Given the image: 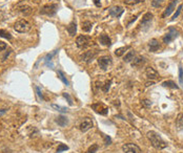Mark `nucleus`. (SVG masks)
Listing matches in <instances>:
<instances>
[{
  "instance_id": "obj_2",
  "label": "nucleus",
  "mask_w": 183,
  "mask_h": 153,
  "mask_svg": "<svg viewBox=\"0 0 183 153\" xmlns=\"http://www.w3.org/2000/svg\"><path fill=\"white\" fill-rule=\"evenodd\" d=\"M31 27H32L31 23L27 20H25V19H19L14 24V29L17 33H20V34L27 33V32L31 29Z\"/></svg>"
},
{
  "instance_id": "obj_32",
  "label": "nucleus",
  "mask_w": 183,
  "mask_h": 153,
  "mask_svg": "<svg viewBox=\"0 0 183 153\" xmlns=\"http://www.w3.org/2000/svg\"><path fill=\"white\" fill-rule=\"evenodd\" d=\"M163 1H164V0H153L152 6H154V8H160V6L162 5Z\"/></svg>"
},
{
  "instance_id": "obj_5",
  "label": "nucleus",
  "mask_w": 183,
  "mask_h": 153,
  "mask_svg": "<svg viewBox=\"0 0 183 153\" xmlns=\"http://www.w3.org/2000/svg\"><path fill=\"white\" fill-rule=\"evenodd\" d=\"M178 36H179V32H178L175 27H169V33L163 37V42L167 44V43H169V42L173 41L174 39H176Z\"/></svg>"
},
{
  "instance_id": "obj_39",
  "label": "nucleus",
  "mask_w": 183,
  "mask_h": 153,
  "mask_svg": "<svg viewBox=\"0 0 183 153\" xmlns=\"http://www.w3.org/2000/svg\"><path fill=\"white\" fill-rule=\"evenodd\" d=\"M179 81L181 84H183V69L181 66L179 67Z\"/></svg>"
},
{
  "instance_id": "obj_36",
  "label": "nucleus",
  "mask_w": 183,
  "mask_h": 153,
  "mask_svg": "<svg viewBox=\"0 0 183 153\" xmlns=\"http://www.w3.org/2000/svg\"><path fill=\"white\" fill-rule=\"evenodd\" d=\"M110 84H112V80H110V81H107V82L105 83V85L103 86V91L104 92H107L108 91V89H110Z\"/></svg>"
},
{
  "instance_id": "obj_43",
  "label": "nucleus",
  "mask_w": 183,
  "mask_h": 153,
  "mask_svg": "<svg viewBox=\"0 0 183 153\" xmlns=\"http://www.w3.org/2000/svg\"><path fill=\"white\" fill-rule=\"evenodd\" d=\"M154 84H155L154 81H150V82H146V83H145V86L148 87V86H152V85H154Z\"/></svg>"
},
{
  "instance_id": "obj_16",
  "label": "nucleus",
  "mask_w": 183,
  "mask_h": 153,
  "mask_svg": "<svg viewBox=\"0 0 183 153\" xmlns=\"http://www.w3.org/2000/svg\"><path fill=\"white\" fill-rule=\"evenodd\" d=\"M148 46H150V52H157V50L160 48V44H159V41L157 39H152L150 42H148Z\"/></svg>"
},
{
  "instance_id": "obj_35",
  "label": "nucleus",
  "mask_w": 183,
  "mask_h": 153,
  "mask_svg": "<svg viewBox=\"0 0 183 153\" xmlns=\"http://www.w3.org/2000/svg\"><path fill=\"white\" fill-rule=\"evenodd\" d=\"M182 8H183V5H182V4H180V5L178 6V8H177V12L175 13V15H174V17H173V20H175V19L177 18V17L180 15V13H181Z\"/></svg>"
},
{
  "instance_id": "obj_8",
  "label": "nucleus",
  "mask_w": 183,
  "mask_h": 153,
  "mask_svg": "<svg viewBox=\"0 0 183 153\" xmlns=\"http://www.w3.org/2000/svg\"><path fill=\"white\" fill-rule=\"evenodd\" d=\"M153 14L152 13H146L145 15L143 16V18H142V21H141V27L143 31H146V29L148 28V27L150 26V23H152V20H153Z\"/></svg>"
},
{
  "instance_id": "obj_28",
  "label": "nucleus",
  "mask_w": 183,
  "mask_h": 153,
  "mask_svg": "<svg viewBox=\"0 0 183 153\" xmlns=\"http://www.w3.org/2000/svg\"><path fill=\"white\" fill-rule=\"evenodd\" d=\"M144 0H124V4H126V5H136V4L138 3H141V2H143Z\"/></svg>"
},
{
  "instance_id": "obj_12",
  "label": "nucleus",
  "mask_w": 183,
  "mask_h": 153,
  "mask_svg": "<svg viewBox=\"0 0 183 153\" xmlns=\"http://www.w3.org/2000/svg\"><path fill=\"white\" fill-rule=\"evenodd\" d=\"M96 56H97V52H95V50H88V52H85L82 55L81 60L85 63H91L95 59Z\"/></svg>"
},
{
  "instance_id": "obj_3",
  "label": "nucleus",
  "mask_w": 183,
  "mask_h": 153,
  "mask_svg": "<svg viewBox=\"0 0 183 153\" xmlns=\"http://www.w3.org/2000/svg\"><path fill=\"white\" fill-rule=\"evenodd\" d=\"M91 43H93V41L91 40L90 37L85 35H80L77 37L76 39V45L78 46L79 48H85L88 46L91 45Z\"/></svg>"
},
{
  "instance_id": "obj_33",
  "label": "nucleus",
  "mask_w": 183,
  "mask_h": 153,
  "mask_svg": "<svg viewBox=\"0 0 183 153\" xmlns=\"http://www.w3.org/2000/svg\"><path fill=\"white\" fill-rule=\"evenodd\" d=\"M69 149V147H67V145H64V144H60V145L58 146V148H57V153H61L62 151H65V150Z\"/></svg>"
},
{
  "instance_id": "obj_27",
  "label": "nucleus",
  "mask_w": 183,
  "mask_h": 153,
  "mask_svg": "<svg viewBox=\"0 0 183 153\" xmlns=\"http://www.w3.org/2000/svg\"><path fill=\"white\" fill-rule=\"evenodd\" d=\"M57 75H58V78L60 79V80L62 81V82L64 83V84L67 85V86H69V85H70V82L67 80V78H65V76L63 75V73H62V71L58 70V73H57Z\"/></svg>"
},
{
  "instance_id": "obj_20",
  "label": "nucleus",
  "mask_w": 183,
  "mask_h": 153,
  "mask_svg": "<svg viewBox=\"0 0 183 153\" xmlns=\"http://www.w3.org/2000/svg\"><path fill=\"white\" fill-rule=\"evenodd\" d=\"M56 123L59 125L60 127H65L69 123V120H67V116H59L58 118H56Z\"/></svg>"
},
{
  "instance_id": "obj_9",
  "label": "nucleus",
  "mask_w": 183,
  "mask_h": 153,
  "mask_svg": "<svg viewBox=\"0 0 183 153\" xmlns=\"http://www.w3.org/2000/svg\"><path fill=\"white\" fill-rule=\"evenodd\" d=\"M98 64H99L100 68L106 70L108 67V65L112 64V58L110 56H102L98 59Z\"/></svg>"
},
{
  "instance_id": "obj_40",
  "label": "nucleus",
  "mask_w": 183,
  "mask_h": 153,
  "mask_svg": "<svg viewBox=\"0 0 183 153\" xmlns=\"http://www.w3.org/2000/svg\"><path fill=\"white\" fill-rule=\"evenodd\" d=\"M142 105L144 107H150L152 106V102L148 101V100H144V101H142Z\"/></svg>"
},
{
  "instance_id": "obj_42",
  "label": "nucleus",
  "mask_w": 183,
  "mask_h": 153,
  "mask_svg": "<svg viewBox=\"0 0 183 153\" xmlns=\"http://www.w3.org/2000/svg\"><path fill=\"white\" fill-rule=\"evenodd\" d=\"M94 3H95V5L97 6V8H100V6H101V2H100V0H94Z\"/></svg>"
},
{
  "instance_id": "obj_7",
  "label": "nucleus",
  "mask_w": 183,
  "mask_h": 153,
  "mask_svg": "<svg viewBox=\"0 0 183 153\" xmlns=\"http://www.w3.org/2000/svg\"><path fill=\"white\" fill-rule=\"evenodd\" d=\"M92 108H93L97 113L102 114V116H106L107 112H108V108L106 107L103 103H101V102H98V103L93 104V105H92Z\"/></svg>"
},
{
  "instance_id": "obj_15",
  "label": "nucleus",
  "mask_w": 183,
  "mask_h": 153,
  "mask_svg": "<svg viewBox=\"0 0 183 153\" xmlns=\"http://www.w3.org/2000/svg\"><path fill=\"white\" fill-rule=\"evenodd\" d=\"M145 75H146V76H147L148 79H150V80H155V79L159 78L158 71H157L155 68H153V67H150V66L146 67V69H145Z\"/></svg>"
},
{
  "instance_id": "obj_23",
  "label": "nucleus",
  "mask_w": 183,
  "mask_h": 153,
  "mask_svg": "<svg viewBox=\"0 0 183 153\" xmlns=\"http://www.w3.org/2000/svg\"><path fill=\"white\" fill-rule=\"evenodd\" d=\"M92 27H93V24H92L91 21H83L82 22V31L85 32V33H90L92 31Z\"/></svg>"
},
{
  "instance_id": "obj_1",
  "label": "nucleus",
  "mask_w": 183,
  "mask_h": 153,
  "mask_svg": "<svg viewBox=\"0 0 183 153\" xmlns=\"http://www.w3.org/2000/svg\"><path fill=\"white\" fill-rule=\"evenodd\" d=\"M146 136H147V139L150 140V144H152V146L155 148V149L162 150V149H164V148H166L167 144L163 141L162 137H161L156 131H153V130L148 131Z\"/></svg>"
},
{
  "instance_id": "obj_18",
  "label": "nucleus",
  "mask_w": 183,
  "mask_h": 153,
  "mask_svg": "<svg viewBox=\"0 0 183 153\" xmlns=\"http://www.w3.org/2000/svg\"><path fill=\"white\" fill-rule=\"evenodd\" d=\"M99 41H100V43H101L102 45H104V46H110V45H112V40H110V38L108 37L107 35H104V34L100 36Z\"/></svg>"
},
{
  "instance_id": "obj_29",
  "label": "nucleus",
  "mask_w": 183,
  "mask_h": 153,
  "mask_svg": "<svg viewBox=\"0 0 183 153\" xmlns=\"http://www.w3.org/2000/svg\"><path fill=\"white\" fill-rule=\"evenodd\" d=\"M0 37L5 38V39H8V40L12 39V36H11V34L8 33V32L4 31V29H0Z\"/></svg>"
},
{
  "instance_id": "obj_31",
  "label": "nucleus",
  "mask_w": 183,
  "mask_h": 153,
  "mask_svg": "<svg viewBox=\"0 0 183 153\" xmlns=\"http://www.w3.org/2000/svg\"><path fill=\"white\" fill-rule=\"evenodd\" d=\"M52 107L54 108V109H56L57 111H59V112H67V108L61 107V106H58V105H55V104H52Z\"/></svg>"
},
{
  "instance_id": "obj_26",
  "label": "nucleus",
  "mask_w": 183,
  "mask_h": 153,
  "mask_svg": "<svg viewBox=\"0 0 183 153\" xmlns=\"http://www.w3.org/2000/svg\"><path fill=\"white\" fill-rule=\"evenodd\" d=\"M162 85L164 87H169V88H174V89H178L179 86L176 85V83H174L173 81H165V82L162 83Z\"/></svg>"
},
{
  "instance_id": "obj_30",
  "label": "nucleus",
  "mask_w": 183,
  "mask_h": 153,
  "mask_svg": "<svg viewBox=\"0 0 183 153\" xmlns=\"http://www.w3.org/2000/svg\"><path fill=\"white\" fill-rule=\"evenodd\" d=\"M35 90H36V92H37V95H38V98H39V100H41V101H43L44 100V98H43V94H42V91H41V89L39 88V87L37 86V85H35Z\"/></svg>"
},
{
  "instance_id": "obj_21",
  "label": "nucleus",
  "mask_w": 183,
  "mask_h": 153,
  "mask_svg": "<svg viewBox=\"0 0 183 153\" xmlns=\"http://www.w3.org/2000/svg\"><path fill=\"white\" fill-rule=\"evenodd\" d=\"M176 126H177L178 130H182L183 129V113H179L176 118Z\"/></svg>"
},
{
  "instance_id": "obj_19",
  "label": "nucleus",
  "mask_w": 183,
  "mask_h": 153,
  "mask_svg": "<svg viewBox=\"0 0 183 153\" xmlns=\"http://www.w3.org/2000/svg\"><path fill=\"white\" fill-rule=\"evenodd\" d=\"M144 63H145V59H144L143 57H137V58L134 59L133 62H132V66L139 67L141 66V65H143Z\"/></svg>"
},
{
  "instance_id": "obj_14",
  "label": "nucleus",
  "mask_w": 183,
  "mask_h": 153,
  "mask_svg": "<svg viewBox=\"0 0 183 153\" xmlns=\"http://www.w3.org/2000/svg\"><path fill=\"white\" fill-rule=\"evenodd\" d=\"M177 1H178V0H172L171 3H169V6L166 8V10L163 12L162 18H166V17H169V15L174 12V10H175V8H176V3H177Z\"/></svg>"
},
{
  "instance_id": "obj_37",
  "label": "nucleus",
  "mask_w": 183,
  "mask_h": 153,
  "mask_svg": "<svg viewBox=\"0 0 183 153\" xmlns=\"http://www.w3.org/2000/svg\"><path fill=\"white\" fill-rule=\"evenodd\" d=\"M63 97L65 98V99L67 100V103H69V105H73V101H72V98L70 97V94L69 93H67V92H63Z\"/></svg>"
},
{
  "instance_id": "obj_6",
  "label": "nucleus",
  "mask_w": 183,
  "mask_h": 153,
  "mask_svg": "<svg viewBox=\"0 0 183 153\" xmlns=\"http://www.w3.org/2000/svg\"><path fill=\"white\" fill-rule=\"evenodd\" d=\"M122 150L124 153H141V149L139 146H137L136 144H125L122 146Z\"/></svg>"
},
{
  "instance_id": "obj_4",
  "label": "nucleus",
  "mask_w": 183,
  "mask_h": 153,
  "mask_svg": "<svg viewBox=\"0 0 183 153\" xmlns=\"http://www.w3.org/2000/svg\"><path fill=\"white\" fill-rule=\"evenodd\" d=\"M57 10H58V5L57 4H46V5L41 8L40 14L46 15V16H54L56 14Z\"/></svg>"
},
{
  "instance_id": "obj_22",
  "label": "nucleus",
  "mask_w": 183,
  "mask_h": 153,
  "mask_svg": "<svg viewBox=\"0 0 183 153\" xmlns=\"http://www.w3.org/2000/svg\"><path fill=\"white\" fill-rule=\"evenodd\" d=\"M135 55H136L135 50H131V52H129L126 55H125V57H124V59H123V61H124V62H126V63L132 62V61H133L134 59H135Z\"/></svg>"
},
{
  "instance_id": "obj_10",
  "label": "nucleus",
  "mask_w": 183,
  "mask_h": 153,
  "mask_svg": "<svg viewBox=\"0 0 183 153\" xmlns=\"http://www.w3.org/2000/svg\"><path fill=\"white\" fill-rule=\"evenodd\" d=\"M93 126H94L93 121H92L90 118H84L83 121L81 122V124H80L79 129L82 132H86V131H88L91 128H93Z\"/></svg>"
},
{
  "instance_id": "obj_38",
  "label": "nucleus",
  "mask_w": 183,
  "mask_h": 153,
  "mask_svg": "<svg viewBox=\"0 0 183 153\" xmlns=\"http://www.w3.org/2000/svg\"><path fill=\"white\" fill-rule=\"evenodd\" d=\"M104 143H105V145H110L112 144V139H110V136H107V135H104Z\"/></svg>"
},
{
  "instance_id": "obj_24",
  "label": "nucleus",
  "mask_w": 183,
  "mask_h": 153,
  "mask_svg": "<svg viewBox=\"0 0 183 153\" xmlns=\"http://www.w3.org/2000/svg\"><path fill=\"white\" fill-rule=\"evenodd\" d=\"M56 52H57V50H55V52H53L52 54H48V56L45 57V59H44V62H45V65H46V66H51V67H53V64H52V58L55 56V55H56Z\"/></svg>"
},
{
  "instance_id": "obj_11",
  "label": "nucleus",
  "mask_w": 183,
  "mask_h": 153,
  "mask_svg": "<svg viewBox=\"0 0 183 153\" xmlns=\"http://www.w3.org/2000/svg\"><path fill=\"white\" fill-rule=\"evenodd\" d=\"M16 10L20 14L24 15V16H29L33 13V8L27 4H18L16 6Z\"/></svg>"
},
{
  "instance_id": "obj_13",
  "label": "nucleus",
  "mask_w": 183,
  "mask_h": 153,
  "mask_svg": "<svg viewBox=\"0 0 183 153\" xmlns=\"http://www.w3.org/2000/svg\"><path fill=\"white\" fill-rule=\"evenodd\" d=\"M123 12H124V10H123L121 6H112V8L108 10L110 15L113 17H115V18H119V17L123 14Z\"/></svg>"
},
{
  "instance_id": "obj_17",
  "label": "nucleus",
  "mask_w": 183,
  "mask_h": 153,
  "mask_svg": "<svg viewBox=\"0 0 183 153\" xmlns=\"http://www.w3.org/2000/svg\"><path fill=\"white\" fill-rule=\"evenodd\" d=\"M67 29L69 35L71 36V37H74V36L76 35V32H77V24H76L75 21H72V22L67 25Z\"/></svg>"
},
{
  "instance_id": "obj_25",
  "label": "nucleus",
  "mask_w": 183,
  "mask_h": 153,
  "mask_svg": "<svg viewBox=\"0 0 183 153\" xmlns=\"http://www.w3.org/2000/svg\"><path fill=\"white\" fill-rule=\"evenodd\" d=\"M129 46H122V47L117 48V50H115V55H116L117 57L123 56V55L125 54V52H126V50H129Z\"/></svg>"
},
{
  "instance_id": "obj_34",
  "label": "nucleus",
  "mask_w": 183,
  "mask_h": 153,
  "mask_svg": "<svg viewBox=\"0 0 183 153\" xmlns=\"http://www.w3.org/2000/svg\"><path fill=\"white\" fill-rule=\"evenodd\" d=\"M98 148H99V147H98L97 144H93V145H92L91 147L88 148V153H95L98 150Z\"/></svg>"
},
{
  "instance_id": "obj_41",
  "label": "nucleus",
  "mask_w": 183,
  "mask_h": 153,
  "mask_svg": "<svg viewBox=\"0 0 183 153\" xmlns=\"http://www.w3.org/2000/svg\"><path fill=\"white\" fill-rule=\"evenodd\" d=\"M6 48V43H4V42L0 41V52H2V50H4Z\"/></svg>"
},
{
  "instance_id": "obj_44",
  "label": "nucleus",
  "mask_w": 183,
  "mask_h": 153,
  "mask_svg": "<svg viewBox=\"0 0 183 153\" xmlns=\"http://www.w3.org/2000/svg\"><path fill=\"white\" fill-rule=\"evenodd\" d=\"M8 111V109H0V116H2V114H4L5 112Z\"/></svg>"
}]
</instances>
